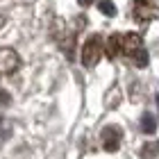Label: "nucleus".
<instances>
[{
    "label": "nucleus",
    "instance_id": "obj_1",
    "mask_svg": "<svg viewBox=\"0 0 159 159\" xmlns=\"http://www.w3.org/2000/svg\"><path fill=\"white\" fill-rule=\"evenodd\" d=\"M120 55L127 57L134 66H148V50H146V43L139 34L129 32V34H120Z\"/></svg>",
    "mask_w": 159,
    "mask_h": 159
},
{
    "label": "nucleus",
    "instance_id": "obj_2",
    "mask_svg": "<svg viewBox=\"0 0 159 159\" xmlns=\"http://www.w3.org/2000/svg\"><path fill=\"white\" fill-rule=\"evenodd\" d=\"M105 57V41L102 37H98V34H93V37H89L84 41L82 46V64L84 68H93L98 66V61Z\"/></svg>",
    "mask_w": 159,
    "mask_h": 159
},
{
    "label": "nucleus",
    "instance_id": "obj_3",
    "mask_svg": "<svg viewBox=\"0 0 159 159\" xmlns=\"http://www.w3.org/2000/svg\"><path fill=\"white\" fill-rule=\"evenodd\" d=\"M20 68V57L14 48L0 46V75H11Z\"/></svg>",
    "mask_w": 159,
    "mask_h": 159
},
{
    "label": "nucleus",
    "instance_id": "obj_4",
    "mask_svg": "<svg viewBox=\"0 0 159 159\" xmlns=\"http://www.w3.org/2000/svg\"><path fill=\"white\" fill-rule=\"evenodd\" d=\"M100 141H102V148L107 152H116L123 143V134L118 127H105L102 129V136H100Z\"/></svg>",
    "mask_w": 159,
    "mask_h": 159
},
{
    "label": "nucleus",
    "instance_id": "obj_5",
    "mask_svg": "<svg viewBox=\"0 0 159 159\" xmlns=\"http://www.w3.org/2000/svg\"><path fill=\"white\" fill-rule=\"evenodd\" d=\"M152 11H155V2L152 0H134V16H136V20L146 23V20L152 18Z\"/></svg>",
    "mask_w": 159,
    "mask_h": 159
},
{
    "label": "nucleus",
    "instance_id": "obj_6",
    "mask_svg": "<svg viewBox=\"0 0 159 159\" xmlns=\"http://www.w3.org/2000/svg\"><path fill=\"white\" fill-rule=\"evenodd\" d=\"M105 55L109 57V59H116L120 55V34H111V37L105 41Z\"/></svg>",
    "mask_w": 159,
    "mask_h": 159
},
{
    "label": "nucleus",
    "instance_id": "obj_7",
    "mask_svg": "<svg viewBox=\"0 0 159 159\" xmlns=\"http://www.w3.org/2000/svg\"><path fill=\"white\" fill-rule=\"evenodd\" d=\"M139 127H141V132L143 134H155L157 132V118L152 116V114H143L141 120H139Z\"/></svg>",
    "mask_w": 159,
    "mask_h": 159
},
{
    "label": "nucleus",
    "instance_id": "obj_8",
    "mask_svg": "<svg viewBox=\"0 0 159 159\" xmlns=\"http://www.w3.org/2000/svg\"><path fill=\"white\" fill-rule=\"evenodd\" d=\"M14 134V120L11 118H0V146H2L5 141H9V136Z\"/></svg>",
    "mask_w": 159,
    "mask_h": 159
},
{
    "label": "nucleus",
    "instance_id": "obj_9",
    "mask_svg": "<svg viewBox=\"0 0 159 159\" xmlns=\"http://www.w3.org/2000/svg\"><path fill=\"white\" fill-rule=\"evenodd\" d=\"M98 9L105 14V16H116V7H114L111 0H98Z\"/></svg>",
    "mask_w": 159,
    "mask_h": 159
},
{
    "label": "nucleus",
    "instance_id": "obj_10",
    "mask_svg": "<svg viewBox=\"0 0 159 159\" xmlns=\"http://www.w3.org/2000/svg\"><path fill=\"white\" fill-rule=\"evenodd\" d=\"M143 157H152V155H159V141L150 143V146H143Z\"/></svg>",
    "mask_w": 159,
    "mask_h": 159
},
{
    "label": "nucleus",
    "instance_id": "obj_11",
    "mask_svg": "<svg viewBox=\"0 0 159 159\" xmlns=\"http://www.w3.org/2000/svg\"><path fill=\"white\" fill-rule=\"evenodd\" d=\"M9 105V96H7V91H0V107H7Z\"/></svg>",
    "mask_w": 159,
    "mask_h": 159
},
{
    "label": "nucleus",
    "instance_id": "obj_12",
    "mask_svg": "<svg viewBox=\"0 0 159 159\" xmlns=\"http://www.w3.org/2000/svg\"><path fill=\"white\" fill-rule=\"evenodd\" d=\"M80 2H82V5L86 7V5H93V2H98V0H80Z\"/></svg>",
    "mask_w": 159,
    "mask_h": 159
},
{
    "label": "nucleus",
    "instance_id": "obj_13",
    "mask_svg": "<svg viewBox=\"0 0 159 159\" xmlns=\"http://www.w3.org/2000/svg\"><path fill=\"white\" fill-rule=\"evenodd\" d=\"M0 27H5V18H0Z\"/></svg>",
    "mask_w": 159,
    "mask_h": 159
},
{
    "label": "nucleus",
    "instance_id": "obj_14",
    "mask_svg": "<svg viewBox=\"0 0 159 159\" xmlns=\"http://www.w3.org/2000/svg\"><path fill=\"white\" fill-rule=\"evenodd\" d=\"M157 107H159V93H157Z\"/></svg>",
    "mask_w": 159,
    "mask_h": 159
}]
</instances>
